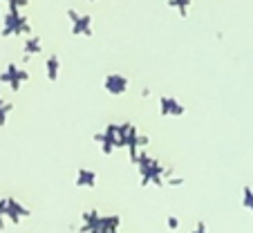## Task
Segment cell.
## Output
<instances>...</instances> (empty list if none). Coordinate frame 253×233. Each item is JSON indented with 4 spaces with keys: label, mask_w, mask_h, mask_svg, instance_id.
I'll return each mask as SVG.
<instances>
[{
    "label": "cell",
    "mask_w": 253,
    "mask_h": 233,
    "mask_svg": "<svg viewBox=\"0 0 253 233\" xmlns=\"http://www.w3.org/2000/svg\"><path fill=\"white\" fill-rule=\"evenodd\" d=\"M56 74H58V58L52 56L49 58V79H56Z\"/></svg>",
    "instance_id": "6da1fadb"
},
{
    "label": "cell",
    "mask_w": 253,
    "mask_h": 233,
    "mask_svg": "<svg viewBox=\"0 0 253 233\" xmlns=\"http://www.w3.org/2000/svg\"><path fill=\"white\" fill-rule=\"evenodd\" d=\"M168 224H170V229H177V224H179V222H177L175 218H170V220H168Z\"/></svg>",
    "instance_id": "7a4b0ae2"
}]
</instances>
